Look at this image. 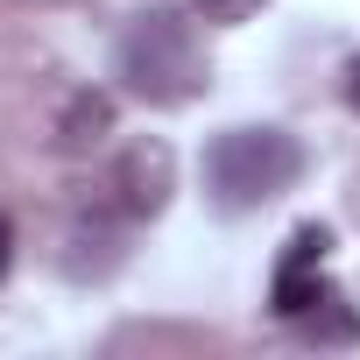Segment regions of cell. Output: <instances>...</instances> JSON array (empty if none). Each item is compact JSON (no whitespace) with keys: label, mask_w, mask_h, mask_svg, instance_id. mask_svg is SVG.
<instances>
[{"label":"cell","mask_w":360,"mask_h":360,"mask_svg":"<svg viewBox=\"0 0 360 360\" xmlns=\"http://www.w3.org/2000/svg\"><path fill=\"white\" fill-rule=\"evenodd\" d=\"M8 269H15V226L0 219V276H8Z\"/></svg>","instance_id":"52a82bcc"},{"label":"cell","mask_w":360,"mask_h":360,"mask_svg":"<svg viewBox=\"0 0 360 360\" xmlns=\"http://www.w3.org/2000/svg\"><path fill=\"white\" fill-rule=\"evenodd\" d=\"M346 106H353V113H360V57H353V64H346Z\"/></svg>","instance_id":"ba28073f"},{"label":"cell","mask_w":360,"mask_h":360,"mask_svg":"<svg viewBox=\"0 0 360 360\" xmlns=\"http://www.w3.org/2000/svg\"><path fill=\"white\" fill-rule=\"evenodd\" d=\"M325 248H332V233L325 226H297L290 233V255H283V269H276V318H311L318 304H332L339 290L318 276V262H325Z\"/></svg>","instance_id":"277c9868"},{"label":"cell","mask_w":360,"mask_h":360,"mask_svg":"<svg viewBox=\"0 0 360 360\" xmlns=\"http://www.w3.org/2000/svg\"><path fill=\"white\" fill-rule=\"evenodd\" d=\"M262 8H269V0H191V15L212 22V29H240V22H255Z\"/></svg>","instance_id":"8992f818"},{"label":"cell","mask_w":360,"mask_h":360,"mask_svg":"<svg viewBox=\"0 0 360 360\" xmlns=\"http://www.w3.org/2000/svg\"><path fill=\"white\" fill-rule=\"evenodd\" d=\"M304 176V141L290 127H226L205 148V191L219 212H255Z\"/></svg>","instance_id":"7a4b0ae2"},{"label":"cell","mask_w":360,"mask_h":360,"mask_svg":"<svg viewBox=\"0 0 360 360\" xmlns=\"http://www.w3.org/2000/svg\"><path fill=\"white\" fill-rule=\"evenodd\" d=\"M169 191H176V155H169L162 141H134V148H120V162L106 169V205H113L120 219H155V212L169 205Z\"/></svg>","instance_id":"3957f363"},{"label":"cell","mask_w":360,"mask_h":360,"mask_svg":"<svg viewBox=\"0 0 360 360\" xmlns=\"http://www.w3.org/2000/svg\"><path fill=\"white\" fill-rule=\"evenodd\" d=\"M106 134H113V92H71L64 99V113H57V148L64 155H92V148H106Z\"/></svg>","instance_id":"5b68a950"},{"label":"cell","mask_w":360,"mask_h":360,"mask_svg":"<svg viewBox=\"0 0 360 360\" xmlns=\"http://www.w3.org/2000/svg\"><path fill=\"white\" fill-rule=\"evenodd\" d=\"M113 78L141 106H191L212 85V64L198 50V29L176 8H148V15L127 22V36L113 50Z\"/></svg>","instance_id":"6da1fadb"}]
</instances>
